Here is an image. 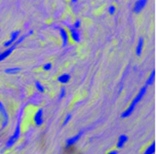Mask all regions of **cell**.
<instances>
[{
	"label": "cell",
	"instance_id": "cell-11",
	"mask_svg": "<svg viewBox=\"0 0 156 154\" xmlns=\"http://www.w3.org/2000/svg\"><path fill=\"white\" fill-rule=\"evenodd\" d=\"M15 47H16V46L15 44H13L12 46L8 48V49L6 50L5 51L2 53V54H0V61H3L5 58H6L8 56L10 55L12 53V52L13 51V50L15 49Z\"/></svg>",
	"mask_w": 156,
	"mask_h": 154
},
{
	"label": "cell",
	"instance_id": "cell-25",
	"mask_svg": "<svg viewBox=\"0 0 156 154\" xmlns=\"http://www.w3.org/2000/svg\"><path fill=\"white\" fill-rule=\"evenodd\" d=\"M34 30H30V31H29V32H28V35H32V34H34Z\"/></svg>",
	"mask_w": 156,
	"mask_h": 154
},
{
	"label": "cell",
	"instance_id": "cell-9",
	"mask_svg": "<svg viewBox=\"0 0 156 154\" xmlns=\"http://www.w3.org/2000/svg\"><path fill=\"white\" fill-rule=\"evenodd\" d=\"M69 28L71 38L76 42H80V34L79 32L77 31V29H75L73 27L69 26Z\"/></svg>",
	"mask_w": 156,
	"mask_h": 154
},
{
	"label": "cell",
	"instance_id": "cell-3",
	"mask_svg": "<svg viewBox=\"0 0 156 154\" xmlns=\"http://www.w3.org/2000/svg\"><path fill=\"white\" fill-rule=\"evenodd\" d=\"M84 133V130H81L80 131L79 133H78L77 134H76L75 136L67 139L66 143V148H70L71 146H73V145L76 143H77L79 140L82 137V136L83 135V134Z\"/></svg>",
	"mask_w": 156,
	"mask_h": 154
},
{
	"label": "cell",
	"instance_id": "cell-2",
	"mask_svg": "<svg viewBox=\"0 0 156 154\" xmlns=\"http://www.w3.org/2000/svg\"><path fill=\"white\" fill-rule=\"evenodd\" d=\"M23 114V108H22L20 110V112L18 113V121H17V124L15 128V130L13 134L12 137H9L8 140L7 141L6 143V148H9L14 145V144L18 140L20 135V124H21V121H22V117Z\"/></svg>",
	"mask_w": 156,
	"mask_h": 154
},
{
	"label": "cell",
	"instance_id": "cell-21",
	"mask_svg": "<svg viewBox=\"0 0 156 154\" xmlns=\"http://www.w3.org/2000/svg\"><path fill=\"white\" fill-rule=\"evenodd\" d=\"M52 64L51 63H47L44 64L43 68H44V70L48 71V70H50L52 68Z\"/></svg>",
	"mask_w": 156,
	"mask_h": 154
},
{
	"label": "cell",
	"instance_id": "cell-10",
	"mask_svg": "<svg viewBox=\"0 0 156 154\" xmlns=\"http://www.w3.org/2000/svg\"><path fill=\"white\" fill-rule=\"evenodd\" d=\"M129 138L125 134H122L118 139V141L116 143V147L118 148H122L123 147L125 143L128 141Z\"/></svg>",
	"mask_w": 156,
	"mask_h": 154
},
{
	"label": "cell",
	"instance_id": "cell-20",
	"mask_svg": "<svg viewBox=\"0 0 156 154\" xmlns=\"http://www.w3.org/2000/svg\"><path fill=\"white\" fill-rule=\"evenodd\" d=\"M66 89L64 86H62L61 89V93L59 95V99H62L66 95Z\"/></svg>",
	"mask_w": 156,
	"mask_h": 154
},
{
	"label": "cell",
	"instance_id": "cell-23",
	"mask_svg": "<svg viewBox=\"0 0 156 154\" xmlns=\"http://www.w3.org/2000/svg\"><path fill=\"white\" fill-rule=\"evenodd\" d=\"M80 26H81V21L80 20H76L73 25V27L75 28V29H77V28H79L80 27Z\"/></svg>",
	"mask_w": 156,
	"mask_h": 154
},
{
	"label": "cell",
	"instance_id": "cell-4",
	"mask_svg": "<svg viewBox=\"0 0 156 154\" xmlns=\"http://www.w3.org/2000/svg\"><path fill=\"white\" fill-rule=\"evenodd\" d=\"M0 112H1V114L3 117V121L2 123V130L5 128L6 126L8 124L9 122V116L6 112V110L2 102V101H0Z\"/></svg>",
	"mask_w": 156,
	"mask_h": 154
},
{
	"label": "cell",
	"instance_id": "cell-7",
	"mask_svg": "<svg viewBox=\"0 0 156 154\" xmlns=\"http://www.w3.org/2000/svg\"><path fill=\"white\" fill-rule=\"evenodd\" d=\"M146 3H147V1H146V0H139V1H136L133 8V12L135 13H140L142 11V9L145 6Z\"/></svg>",
	"mask_w": 156,
	"mask_h": 154
},
{
	"label": "cell",
	"instance_id": "cell-13",
	"mask_svg": "<svg viewBox=\"0 0 156 154\" xmlns=\"http://www.w3.org/2000/svg\"><path fill=\"white\" fill-rule=\"evenodd\" d=\"M70 79H71V76L69 74L65 73L61 75L60 76H58L57 80L62 84H66L69 82V81L70 80Z\"/></svg>",
	"mask_w": 156,
	"mask_h": 154
},
{
	"label": "cell",
	"instance_id": "cell-17",
	"mask_svg": "<svg viewBox=\"0 0 156 154\" xmlns=\"http://www.w3.org/2000/svg\"><path fill=\"white\" fill-rule=\"evenodd\" d=\"M35 86L36 88L37 89V90L41 92H44L45 91V89H44V87L43 86V85L41 84V83L39 82V81H36L35 82Z\"/></svg>",
	"mask_w": 156,
	"mask_h": 154
},
{
	"label": "cell",
	"instance_id": "cell-18",
	"mask_svg": "<svg viewBox=\"0 0 156 154\" xmlns=\"http://www.w3.org/2000/svg\"><path fill=\"white\" fill-rule=\"evenodd\" d=\"M27 36H28V34H25V35H22L21 37H20L18 38V39H16V41L15 42V46H16V45H18V44H19L22 43V42L24 41V39H25V38Z\"/></svg>",
	"mask_w": 156,
	"mask_h": 154
},
{
	"label": "cell",
	"instance_id": "cell-12",
	"mask_svg": "<svg viewBox=\"0 0 156 154\" xmlns=\"http://www.w3.org/2000/svg\"><path fill=\"white\" fill-rule=\"evenodd\" d=\"M144 38L140 37L138 41L137 46H136V54L138 56H140L142 54L143 46H144Z\"/></svg>",
	"mask_w": 156,
	"mask_h": 154
},
{
	"label": "cell",
	"instance_id": "cell-16",
	"mask_svg": "<svg viewBox=\"0 0 156 154\" xmlns=\"http://www.w3.org/2000/svg\"><path fill=\"white\" fill-rule=\"evenodd\" d=\"M154 79H155V70H153L152 73L150 74L149 76L147 82H146V85L148 86V85H152L154 81Z\"/></svg>",
	"mask_w": 156,
	"mask_h": 154
},
{
	"label": "cell",
	"instance_id": "cell-19",
	"mask_svg": "<svg viewBox=\"0 0 156 154\" xmlns=\"http://www.w3.org/2000/svg\"><path fill=\"white\" fill-rule=\"evenodd\" d=\"M71 118H72V115L71 114H68L66 116V117L65 118V119L62 123V126L64 127L67 124H68V123H69L70 121V120L71 119Z\"/></svg>",
	"mask_w": 156,
	"mask_h": 154
},
{
	"label": "cell",
	"instance_id": "cell-14",
	"mask_svg": "<svg viewBox=\"0 0 156 154\" xmlns=\"http://www.w3.org/2000/svg\"><path fill=\"white\" fill-rule=\"evenodd\" d=\"M155 151V143L153 141L151 145L147 148L143 154H154Z\"/></svg>",
	"mask_w": 156,
	"mask_h": 154
},
{
	"label": "cell",
	"instance_id": "cell-24",
	"mask_svg": "<svg viewBox=\"0 0 156 154\" xmlns=\"http://www.w3.org/2000/svg\"><path fill=\"white\" fill-rule=\"evenodd\" d=\"M118 153L119 152L116 150H110L107 154H118Z\"/></svg>",
	"mask_w": 156,
	"mask_h": 154
},
{
	"label": "cell",
	"instance_id": "cell-6",
	"mask_svg": "<svg viewBox=\"0 0 156 154\" xmlns=\"http://www.w3.org/2000/svg\"><path fill=\"white\" fill-rule=\"evenodd\" d=\"M58 31H59L60 35L62 39V44H63L62 46L63 47H65L67 45L68 42H69V35H68V33L66 29L64 28H62V27L58 28Z\"/></svg>",
	"mask_w": 156,
	"mask_h": 154
},
{
	"label": "cell",
	"instance_id": "cell-15",
	"mask_svg": "<svg viewBox=\"0 0 156 154\" xmlns=\"http://www.w3.org/2000/svg\"><path fill=\"white\" fill-rule=\"evenodd\" d=\"M21 68L19 67H15V68H7L5 70V72L8 74H15L18 73V72L20 71Z\"/></svg>",
	"mask_w": 156,
	"mask_h": 154
},
{
	"label": "cell",
	"instance_id": "cell-5",
	"mask_svg": "<svg viewBox=\"0 0 156 154\" xmlns=\"http://www.w3.org/2000/svg\"><path fill=\"white\" fill-rule=\"evenodd\" d=\"M43 109H39L35 112L34 118V121L36 126L41 127L44 123V119H43Z\"/></svg>",
	"mask_w": 156,
	"mask_h": 154
},
{
	"label": "cell",
	"instance_id": "cell-1",
	"mask_svg": "<svg viewBox=\"0 0 156 154\" xmlns=\"http://www.w3.org/2000/svg\"><path fill=\"white\" fill-rule=\"evenodd\" d=\"M147 86L145 85L143 87L140 89V90L139 91V92L138 93V94L136 95V97L133 99L132 102H131V104H130V105L129 106V108L126 109L121 115V117L122 118H126L129 117L132 114V112H133L136 104H137L143 98V97L144 96L145 94L146 93V91H147Z\"/></svg>",
	"mask_w": 156,
	"mask_h": 154
},
{
	"label": "cell",
	"instance_id": "cell-8",
	"mask_svg": "<svg viewBox=\"0 0 156 154\" xmlns=\"http://www.w3.org/2000/svg\"><path fill=\"white\" fill-rule=\"evenodd\" d=\"M20 34V31H16L13 32V33H12L11 38L4 44V46L6 47L10 46L15 41H16V38H18Z\"/></svg>",
	"mask_w": 156,
	"mask_h": 154
},
{
	"label": "cell",
	"instance_id": "cell-22",
	"mask_svg": "<svg viewBox=\"0 0 156 154\" xmlns=\"http://www.w3.org/2000/svg\"><path fill=\"white\" fill-rule=\"evenodd\" d=\"M108 12H109L110 14L113 15L115 13V12H116V7L114 5H111L108 8Z\"/></svg>",
	"mask_w": 156,
	"mask_h": 154
}]
</instances>
